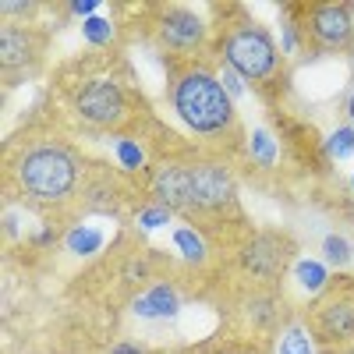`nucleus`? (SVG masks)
<instances>
[{"mask_svg": "<svg viewBox=\"0 0 354 354\" xmlns=\"http://www.w3.org/2000/svg\"><path fill=\"white\" fill-rule=\"evenodd\" d=\"M88 163L61 113L36 110L4 142V195L46 223H68L82 216Z\"/></svg>", "mask_w": 354, "mask_h": 354, "instance_id": "obj_1", "label": "nucleus"}, {"mask_svg": "<svg viewBox=\"0 0 354 354\" xmlns=\"http://www.w3.org/2000/svg\"><path fill=\"white\" fill-rule=\"evenodd\" d=\"M53 110L85 138H138L156 124L135 68L113 50H96L53 75Z\"/></svg>", "mask_w": 354, "mask_h": 354, "instance_id": "obj_2", "label": "nucleus"}, {"mask_svg": "<svg viewBox=\"0 0 354 354\" xmlns=\"http://www.w3.org/2000/svg\"><path fill=\"white\" fill-rule=\"evenodd\" d=\"M149 198L167 205L192 230H198L223 262H230L238 245L255 230L241 205L238 177H234L230 163L223 156L198 149V145L160 163Z\"/></svg>", "mask_w": 354, "mask_h": 354, "instance_id": "obj_3", "label": "nucleus"}, {"mask_svg": "<svg viewBox=\"0 0 354 354\" xmlns=\"http://www.w3.org/2000/svg\"><path fill=\"white\" fill-rule=\"evenodd\" d=\"M167 71V103L195 135V145L213 156H245L248 138L234 96L213 68V53L195 61H163Z\"/></svg>", "mask_w": 354, "mask_h": 354, "instance_id": "obj_4", "label": "nucleus"}, {"mask_svg": "<svg viewBox=\"0 0 354 354\" xmlns=\"http://www.w3.org/2000/svg\"><path fill=\"white\" fill-rule=\"evenodd\" d=\"M213 57H220L223 68H230L252 93L270 106H283L290 88V68L283 46L273 39L245 4H213Z\"/></svg>", "mask_w": 354, "mask_h": 354, "instance_id": "obj_5", "label": "nucleus"}, {"mask_svg": "<svg viewBox=\"0 0 354 354\" xmlns=\"http://www.w3.org/2000/svg\"><path fill=\"white\" fill-rule=\"evenodd\" d=\"M205 298L213 301L223 333H238L266 347H273L280 333L301 315V305L287 294V287L248 283L241 277H230L227 270L213 277V287L205 290Z\"/></svg>", "mask_w": 354, "mask_h": 354, "instance_id": "obj_6", "label": "nucleus"}, {"mask_svg": "<svg viewBox=\"0 0 354 354\" xmlns=\"http://www.w3.org/2000/svg\"><path fill=\"white\" fill-rule=\"evenodd\" d=\"M280 11L283 53L305 50L308 61L354 53V4L347 0H298V4H280Z\"/></svg>", "mask_w": 354, "mask_h": 354, "instance_id": "obj_7", "label": "nucleus"}, {"mask_svg": "<svg viewBox=\"0 0 354 354\" xmlns=\"http://www.w3.org/2000/svg\"><path fill=\"white\" fill-rule=\"evenodd\" d=\"M135 36L160 53V61H195L213 53V25L185 4H138Z\"/></svg>", "mask_w": 354, "mask_h": 354, "instance_id": "obj_8", "label": "nucleus"}, {"mask_svg": "<svg viewBox=\"0 0 354 354\" xmlns=\"http://www.w3.org/2000/svg\"><path fill=\"white\" fill-rule=\"evenodd\" d=\"M305 330L319 354H340L354 347V273H337L315 298L301 305Z\"/></svg>", "mask_w": 354, "mask_h": 354, "instance_id": "obj_9", "label": "nucleus"}, {"mask_svg": "<svg viewBox=\"0 0 354 354\" xmlns=\"http://www.w3.org/2000/svg\"><path fill=\"white\" fill-rule=\"evenodd\" d=\"M298 262V241L280 227H255L248 238L238 245L223 270L230 277H241L248 283L266 287H287V277Z\"/></svg>", "mask_w": 354, "mask_h": 354, "instance_id": "obj_10", "label": "nucleus"}, {"mask_svg": "<svg viewBox=\"0 0 354 354\" xmlns=\"http://www.w3.org/2000/svg\"><path fill=\"white\" fill-rule=\"evenodd\" d=\"M46 50H50V28L36 21L0 25V75H4V85L15 88L28 78H39L46 68Z\"/></svg>", "mask_w": 354, "mask_h": 354, "instance_id": "obj_11", "label": "nucleus"}, {"mask_svg": "<svg viewBox=\"0 0 354 354\" xmlns=\"http://www.w3.org/2000/svg\"><path fill=\"white\" fill-rule=\"evenodd\" d=\"M185 277H167V280H156L145 290H138L135 298L128 301V312L142 322H170L185 305V290H181Z\"/></svg>", "mask_w": 354, "mask_h": 354, "instance_id": "obj_12", "label": "nucleus"}, {"mask_svg": "<svg viewBox=\"0 0 354 354\" xmlns=\"http://www.w3.org/2000/svg\"><path fill=\"white\" fill-rule=\"evenodd\" d=\"M170 354H273V347L255 344V340L238 337V333H223V330H216L213 337H202V340L181 344V347H174Z\"/></svg>", "mask_w": 354, "mask_h": 354, "instance_id": "obj_13", "label": "nucleus"}, {"mask_svg": "<svg viewBox=\"0 0 354 354\" xmlns=\"http://www.w3.org/2000/svg\"><path fill=\"white\" fill-rule=\"evenodd\" d=\"M322 259H326V266H333V270L347 273V266L354 262V241L347 238V234H326L322 238Z\"/></svg>", "mask_w": 354, "mask_h": 354, "instance_id": "obj_14", "label": "nucleus"}, {"mask_svg": "<svg viewBox=\"0 0 354 354\" xmlns=\"http://www.w3.org/2000/svg\"><path fill=\"white\" fill-rule=\"evenodd\" d=\"M273 354H319V351H315V344H312V337L305 330V322L298 319V322H290V326L280 333V340L273 344Z\"/></svg>", "mask_w": 354, "mask_h": 354, "instance_id": "obj_15", "label": "nucleus"}, {"mask_svg": "<svg viewBox=\"0 0 354 354\" xmlns=\"http://www.w3.org/2000/svg\"><path fill=\"white\" fill-rule=\"evenodd\" d=\"M245 156H248V163H259V167H277V142H273V135L255 128L252 138H248Z\"/></svg>", "mask_w": 354, "mask_h": 354, "instance_id": "obj_16", "label": "nucleus"}, {"mask_svg": "<svg viewBox=\"0 0 354 354\" xmlns=\"http://www.w3.org/2000/svg\"><path fill=\"white\" fill-rule=\"evenodd\" d=\"M82 36L93 43L96 50H110V43H113V21L103 18V15L85 18V21H82Z\"/></svg>", "mask_w": 354, "mask_h": 354, "instance_id": "obj_17", "label": "nucleus"}, {"mask_svg": "<svg viewBox=\"0 0 354 354\" xmlns=\"http://www.w3.org/2000/svg\"><path fill=\"white\" fill-rule=\"evenodd\" d=\"M113 149H117V160L124 163V170H142L145 167V153H142V145L135 138H121V142H113Z\"/></svg>", "mask_w": 354, "mask_h": 354, "instance_id": "obj_18", "label": "nucleus"}, {"mask_svg": "<svg viewBox=\"0 0 354 354\" xmlns=\"http://www.w3.org/2000/svg\"><path fill=\"white\" fill-rule=\"evenodd\" d=\"M100 241H103V234L93 230V227H78V230L68 234V248L71 252H93V248H100Z\"/></svg>", "mask_w": 354, "mask_h": 354, "instance_id": "obj_19", "label": "nucleus"}, {"mask_svg": "<svg viewBox=\"0 0 354 354\" xmlns=\"http://www.w3.org/2000/svg\"><path fill=\"white\" fill-rule=\"evenodd\" d=\"M326 149H330V156H351L354 153V128L347 124V128H337L333 135H330V142H326Z\"/></svg>", "mask_w": 354, "mask_h": 354, "instance_id": "obj_20", "label": "nucleus"}, {"mask_svg": "<svg viewBox=\"0 0 354 354\" xmlns=\"http://www.w3.org/2000/svg\"><path fill=\"white\" fill-rule=\"evenodd\" d=\"M103 354H170V351H160V347H145V344H131V340H117V344H110Z\"/></svg>", "mask_w": 354, "mask_h": 354, "instance_id": "obj_21", "label": "nucleus"}, {"mask_svg": "<svg viewBox=\"0 0 354 354\" xmlns=\"http://www.w3.org/2000/svg\"><path fill=\"white\" fill-rule=\"evenodd\" d=\"M96 8H100L96 0H75V4H68V11H71V15H85V18H93V15H96Z\"/></svg>", "mask_w": 354, "mask_h": 354, "instance_id": "obj_22", "label": "nucleus"}, {"mask_svg": "<svg viewBox=\"0 0 354 354\" xmlns=\"http://www.w3.org/2000/svg\"><path fill=\"white\" fill-rule=\"evenodd\" d=\"M344 117L351 121V128H354V88L347 93V100H344Z\"/></svg>", "mask_w": 354, "mask_h": 354, "instance_id": "obj_23", "label": "nucleus"}, {"mask_svg": "<svg viewBox=\"0 0 354 354\" xmlns=\"http://www.w3.org/2000/svg\"><path fill=\"white\" fill-rule=\"evenodd\" d=\"M340 354H354V347H347V351H340Z\"/></svg>", "mask_w": 354, "mask_h": 354, "instance_id": "obj_24", "label": "nucleus"}, {"mask_svg": "<svg viewBox=\"0 0 354 354\" xmlns=\"http://www.w3.org/2000/svg\"><path fill=\"white\" fill-rule=\"evenodd\" d=\"M351 64H354V53H351Z\"/></svg>", "mask_w": 354, "mask_h": 354, "instance_id": "obj_25", "label": "nucleus"}]
</instances>
